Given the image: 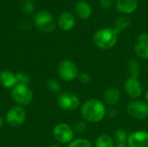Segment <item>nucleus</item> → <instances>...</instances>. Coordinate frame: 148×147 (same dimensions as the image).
<instances>
[{
    "mask_svg": "<svg viewBox=\"0 0 148 147\" xmlns=\"http://www.w3.org/2000/svg\"><path fill=\"white\" fill-rule=\"evenodd\" d=\"M81 114L83 120L89 123H98L107 115L106 105L98 99L88 100L81 106Z\"/></svg>",
    "mask_w": 148,
    "mask_h": 147,
    "instance_id": "1",
    "label": "nucleus"
},
{
    "mask_svg": "<svg viewBox=\"0 0 148 147\" xmlns=\"http://www.w3.org/2000/svg\"><path fill=\"white\" fill-rule=\"evenodd\" d=\"M118 34L111 28H103L97 30L94 36L93 41L97 48L102 50H108L114 48L118 40Z\"/></svg>",
    "mask_w": 148,
    "mask_h": 147,
    "instance_id": "2",
    "label": "nucleus"
},
{
    "mask_svg": "<svg viewBox=\"0 0 148 147\" xmlns=\"http://www.w3.org/2000/svg\"><path fill=\"white\" fill-rule=\"evenodd\" d=\"M10 96L18 106L26 107L33 101L34 94L28 85L17 84L10 90Z\"/></svg>",
    "mask_w": 148,
    "mask_h": 147,
    "instance_id": "3",
    "label": "nucleus"
},
{
    "mask_svg": "<svg viewBox=\"0 0 148 147\" xmlns=\"http://www.w3.org/2000/svg\"><path fill=\"white\" fill-rule=\"evenodd\" d=\"M58 75L65 81H72L77 79L79 68L77 65L71 60H62L57 66Z\"/></svg>",
    "mask_w": 148,
    "mask_h": 147,
    "instance_id": "4",
    "label": "nucleus"
},
{
    "mask_svg": "<svg viewBox=\"0 0 148 147\" xmlns=\"http://www.w3.org/2000/svg\"><path fill=\"white\" fill-rule=\"evenodd\" d=\"M56 101L61 109L68 112L75 111L81 107V101L79 97L69 91L61 92L57 96Z\"/></svg>",
    "mask_w": 148,
    "mask_h": 147,
    "instance_id": "5",
    "label": "nucleus"
},
{
    "mask_svg": "<svg viewBox=\"0 0 148 147\" xmlns=\"http://www.w3.org/2000/svg\"><path fill=\"white\" fill-rule=\"evenodd\" d=\"M53 137L61 145H69L75 137L73 127L67 123H59L53 129Z\"/></svg>",
    "mask_w": 148,
    "mask_h": 147,
    "instance_id": "6",
    "label": "nucleus"
},
{
    "mask_svg": "<svg viewBox=\"0 0 148 147\" xmlns=\"http://www.w3.org/2000/svg\"><path fill=\"white\" fill-rule=\"evenodd\" d=\"M27 113L23 107L16 105L11 107L5 113L6 123L12 127L22 126L26 120Z\"/></svg>",
    "mask_w": 148,
    "mask_h": 147,
    "instance_id": "7",
    "label": "nucleus"
},
{
    "mask_svg": "<svg viewBox=\"0 0 148 147\" xmlns=\"http://www.w3.org/2000/svg\"><path fill=\"white\" fill-rule=\"evenodd\" d=\"M126 111L132 118L142 120L148 117V104L143 101L133 100L127 103Z\"/></svg>",
    "mask_w": 148,
    "mask_h": 147,
    "instance_id": "8",
    "label": "nucleus"
},
{
    "mask_svg": "<svg viewBox=\"0 0 148 147\" xmlns=\"http://www.w3.org/2000/svg\"><path fill=\"white\" fill-rule=\"evenodd\" d=\"M34 23L40 30L45 33H50L56 28L53 16L46 10H39L34 16Z\"/></svg>",
    "mask_w": 148,
    "mask_h": 147,
    "instance_id": "9",
    "label": "nucleus"
},
{
    "mask_svg": "<svg viewBox=\"0 0 148 147\" xmlns=\"http://www.w3.org/2000/svg\"><path fill=\"white\" fill-rule=\"evenodd\" d=\"M126 94L133 100H138L143 94V87L139 77L129 75L124 82Z\"/></svg>",
    "mask_w": 148,
    "mask_h": 147,
    "instance_id": "10",
    "label": "nucleus"
},
{
    "mask_svg": "<svg viewBox=\"0 0 148 147\" xmlns=\"http://www.w3.org/2000/svg\"><path fill=\"white\" fill-rule=\"evenodd\" d=\"M128 147H148V132L138 130L132 133L127 139Z\"/></svg>",
    "mask_w": 148,
    "mask_h": 147,
    "instance_id": "11",
    "label": "nucleus"
},
{
    "mask_svg": "<svg viewBox=\"0 0 148 147\" xmlns=\"http://www.w3.org/2000/svg\"><path fill=\"white\" fill-rule=\"evenodd\" d=\"M134 51L137 56L143 60L148 59V34H140L135 42Z\"/></svg>",
    "mask_w": 148,
    "mask_h": 147,
    "instance_id": "12",
    "label": "nucleus"
},
{
    "mask_svg": "<svg viewBox=\"0 0 148 147\" xmlns=\"http://www.w3.org/2000/svg\"><path fill=\"white\" fill-rule=\"evenodd\" d=\"M121 92L115 87L108 88L103 94V103L109 107L116 105L121 100Z\"/></svg>",
    "mask_w": 148,
    "mask_h": 147,
    "instance_id": "13",
    "label": "nucleus"
},
{
    "mask_svg": "<svg viewBox=\"0 0 148 147\" xmlns=\"http://www.w3.org/2000/svg\"><path fill=\"white\" fill-rule=\"evenodd\" d=\"M0 85L5 89L11 90L16 85H17L16 74L10 70H2L0 72Z\"/></svg>",
    "mask_w": 148,
    "mask_h": 147,
    "instance_id": "14",
    "label": "nucleus"
},
{
    "mask_svg": "<svg viewBox=\"0 0 148 147\" xmlns=\"http://www.w3.org/2000/svg\"><path fill=\"white\" fill-rule=\"evenodd\" d=\"M116 10L123 14L128 15L134 12L138 8L137 0H116Z\"/></svg>",
    "mask_w": 148,
    "mask_h": 147,
    "instance_id": "15",
    "label": "nucleus"
},
{
    "mask_svg": "<svg viewBox=\"0 0 148 147\" xmlns=\"http://www.w3.org/2000/svg\"><path fill=\"white\" fill-rule=\"evenodd\" d=\"M75 24V18L70 12L62 13L58 18V26L64 31H69L74 28Z\"/></svg>",
    "mask_w": 148,
    "mask_h": 147,
    "instance_id": "16",
    "label": "nucleus"
},
{
    "mask_svg": "<svg viewBox=\"0 0 148 147\" xmlns=\"http://www.w3.org/2000/svg\"><path fill=\"white\" fill-rule=\"evenodd\" d=\"M75 11L77 16L82 20L88 19L92 15V8L86 1H79L75 6Z\"/></svg>",
    "mask_w": 148,
    "mask_h": 147,
    "instance_id": "17",
    "label": "nucleus"
},
{
    "mask_svg": "<svg viewBox=\"0 0 148 147\" xmlns=\"http://www.w3.org/2000/svg\"><path fill=\"white\" fill-rule=\"evenodd\" d=\"M130 19L127 17V16H119L115 23H114V27L113 28L114 29V31L120 35L122 31L126 30L127 28H129L130 26Z\"/></svg>",
    "mask_w": 148,
    "mask_h": 147,
    "instance_id": "18",
    "label": "nucleus"
},
{
    "mask_svg": "<svg viewBox=\"0 0 148 147\" xmlns=\"http://www.w3.org/2000/svg\"><path fill=\"white\" fill-rule=\"evenodd\" d=\"M95 147H114V139L108 134L100 135L95 140Z\"/></svg>",
    "mask_w": 148,
    "mask_h": 147,
    "instance_id": "19",
    "label": "nucleus"
},
{
    "mask_svg": "<svg viewBox=\"0 0 148 147\" xmlns=\"http://www.w3.org/2000/svg\"><path fill=\"white\" fill-rule=\"evenodd\" d=\"M127 68L129 70V75L140 77V65L139 62L135 59H129L127 62Z\"/></svg>",
    "mask_w": 148,
    "mask_h": 147,
    "instance_id": "20",
    "label": "nucleus"
},
{
    "mask_svg": "<svg viewBox=\"0 0 148 147\" xmlns=\"http://www.w3.org/2000/svg\"><path fill=\"white\" fill-rule=\"evenodd\" d=\"M47 88L49 91L54 94H59L62 91V85L61 83L56 79H49L46 82Z\"/></svg>",
    "mask_w": 148,
    "mask_h": 147,
    "instance_id": "21",
    "label": "nucleus"
},
{
    "mask_svg": "<svg viewBox=\"0 0 148 147\" xmlns=\"http://www.w3.org/2000/svg\"><path fill=\"white\" fill-rule=\"evenodd\" d=\"M128 136L129 135L124 129H118L114 133V142H116L117 145H127Z\"/></svg>",
    "mask_w": 148,
    "mask_h": 147,
    "instance_id": "22",
    "label": "nucleus"
},
{
    "mask_svg": "<svg viewBox=\"0 0 148 147\" xmlns=\"http://www.w3.org/2000/svg\"><path fill=\"white\" fill-rule=\"evenodd\" d=\"M67 147H94L92 143L84 138H78V139H74Z\"/></svg>",
    "mask_w": 148,
    "mask_h": 147,
    "instance_id": "23",
    "label": "nucleus"
},
{
    "mask_svg": "<svg viewBox=\"0 0 148 147\" xmlns=\"http://www.w3.org/2000/svg\"><path fill=\"white\" fill-rule=\"evenodd\" d=\"M72 127H73L75 133L82 134L88 129V122L85 120H78L74 124V126Z\"/></svg>",
    "mask_w": 148,
    "mask_h": 147,
    "instance_id": "24",
    "label": "nucleus"
},
{
    "mask_svg": "<svg viewBox=\"0 0 148 147\" xmlns=\"http://www.w3.org/2000/svg\"><path fill=\"white\" fill-rule=\"evenodd\" d=\"M21 9L24 14H31L35 9L32 0H21Z\"/></svg>",
    "mask_w": 148,
    "mask_h": 147,
    "instance_id": "25",
    "label": "nucleus"
},
{
    "mask_svg": "<svg viewBox=\"0 0 148 147\" xmlns=\"http://www.w3.org/2000/svg\"><path fill=\"white\" fill-rule=\"evenodd\" d=\"M16 82L17 84H22V85H28L29 83V76L28 74L24 72H20L16 74Z\"/></svg>",
    "mask_w": 148,
    "mask_h": 147,
    "instance_id": "26",
    "label": "nucleus"
},
{
    "mask_svg": "<svg viewBox=\"0 0 148 147\" xmlns=\"http://www.w3.org/2000/svg\"><path fill=\"white\" fill-rule=\"evenodd\" d=\"M77 80L80 83L83 84V85H87L88 83H90L91 81V76L88 73H79Z\"/></svg>",
    "mask_w": 148,
    "mask_h": 147,
    "instance_id": "27",
    "label": "nucleus"
},
{
    "mask_svg": "<svg viewBox=\"0 0 148 147\" xmlns=\"http://www.w3.org/2000/svg\"><path fill=\"white\" fill-rule=\"evenodd\" d=\"M100 5L106 10H108L113 7V0H99Z\"/></svg>",
    "mask_w": 148,
    "mask_h": 147,
    "instance_id": "28",
    "label": "nucleus"
},
{
    "mask_svg": "<svg viewBox=\"0 0 148 147\" xmlns=\"http://www.w3.org/2000/svg\"><path fill=\"white\" fill-rule=\"evenodd\" d=\"M107 114L110 117V118H115L117 115V111L114 108H111L109 111H107Z\"/></svg>",
    "mask_w": 148,
    "mask_h": 147,
    "instance_id": "29",
    "label": "nucleus"
},
{
    "mask_svg": "<svg viewBox=\"0 0 148 147\" xmlns=\"http://www.w3.org/2000/svg\"><path fill=\"white\" fill-rule=\"evenodd\" d=\"M3 124H4V120L0 116V128H2L3 126Z\"/></svg>",
    "mask_w": 148,
    "mask_h": 147,
    "instance_id": "30",
    "label": "nucleus"
},
{
    "mask_svg": "<svg viewBox=\"0 0 148 147\" xmlns=\"http://www.w3.org/2000/svg\"><path fill=\"white\" fill-rule=\"evenodd\" d=\"M145 99H146V102L148 104V88L146 90V93H145Z\"/></svg>",
    "mask_w": 148,
    "mask_h": 147,
    "instance_id": "31",
    "label": "nucleus"
},
{
    "mask_svg": "<svg viewBox=\"0 0 148 147\" xmlns=\"http://www.w3.org/2000/svg\"><path fill=\"white\" fill-rule=\"evenodd\" d=\"M48 147H62L61 145H58V144H52L50 146H49Z\"/></svg>",
    "mask_w": 148,
    "mask_h": 147,
    "instance_id": "32",
    "label": "nucleus"
},
{
    "mask_svg": "<svg viewBox=\"0 0 148 147\" xmlns=\"http://www.w3.org/2000/svg\"><path fill=\"white\" fill-rule=\"evenodd\" d=\"M114 147H128L127 145H116Z\"/></svg>",
    "mask_w": 148,
    "mask_h": 147,
    "instance_id": "33",
    "label": "nucleus"
}]
</instances>
